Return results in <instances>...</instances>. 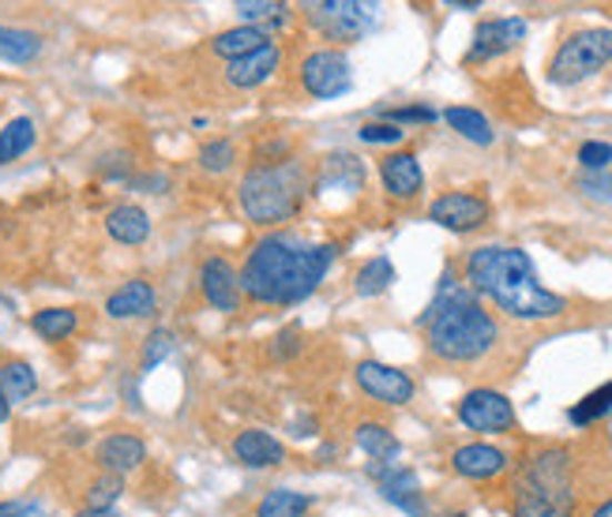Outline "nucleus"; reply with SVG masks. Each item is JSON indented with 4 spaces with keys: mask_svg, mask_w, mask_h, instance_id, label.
Returning <instances> with one entry per match:
<instances>
[{
    "mask_svg": "<svg viewBox=\"0 0 612 517\" xmlns=\"http://www.w3.org/2000/svg\"><path fill=\"white\" fill-rule=\"evenodd\" d=\"M339 258V244H309L293 233L260 236L237 271L241 296L271 307H293L320 290Z\"/></svg>",
    "mask_w": 612,
    "mask_h": 517,
    "instance_id": "1",
    "label": "nucleus"
},
{
    "mask_svg": "<svg viewBox=\"0 0 612 517\" xmlns=\"http://www.w3.org/2000/svg\"><path fill=\"white\" fill-rule=\"evenodd\" d=\"M466 290L485 296L500 307L508 320L519 323H549L568 312V301L541 285L538 266L522 247L515 244H481L462 258Z\"/></svg>",
    "mask_w": 612,
    "mask_h": 517,
    "instance_id": "2",
    "label": "nucleus"
},
{
    "mask_svg": "<svg viewBox=\"0 0 612 517\" xmlns=\"http://www.w3.org/2000/svg\"><path fill=\"white\" fill-rule=\"evenodd\" d=\"M418 326L424 331V349L443 364H478L500 345V323L459 282L455 266L443 271L437 296L421 312Z\"/></svg>",
    "mask_w": 612,
    "mask_h": 517,
    "instance_id": "3",
    "label": "nucleus"
},
{
    "mask_svg": "<svg viewBox=\"0 0 612 517\" xmlns=\"http://www.w3.org/2000/svg\"><path fill=\"white\" fill-rule=\"evenodd\" d=\"M304 195H309V169L301 162L252 165L237 184V203H241L244 217L260 229H274L298 217Z\"/></svg>",
    "mask_w": 612,
    "mask_h": 517,
    "instance_id": "4",
    "label": "nucleus"
},
{
    "mask_svg": "<svg viewBox=\"0 0 612 517\" xmlns=\"http://www.w3.org/2000/svg\"><path fill=\"white\" fill-rule=\"evenodd\" d=\"M575 514V480H571V450L545 446L519 469L511 517H571Z\"/></svg>",
    "mask_w": 612,
    "mask_h": 517,
    "instance_id": "5",
    "label": "nucleus"
},
{
    "mask_svg": "<svg viewBox=\"0 0 612 517\" xmlns=\"http://www.w3.org/2000/svg\"><path fill=\"white\" fill-rule=\"evenodd\" d=\"M612 64V31L609 27H586V31L568 34L556 45L549 61V83L556 87H575L598 75L601 68Z\"/></svg>",
    "mask_w": 612,
    "mask_h": 517,
    "instance_id": "6",
    "label": "nucleus"
},
{
    "mask_svg": "<svg viewBox=\"0 0 612 517\" xmlns=\"http://www.w3.org/2000/svg\"><path fill=\"white\" fill-rule=\"evenodd\" d=\"M301 12L331 42H358L380 23V4H361V0H320V4H304Z\"/></svg>",
    "mask_w": 612,
    "mask_h": 517,
    "instance_id": "7",
    "label": "nucleus"
},
{
    "mask_svg": "<svg viewBox=\"0 0 612 517\" xmlns=\"http://www.w3.org/2000/svg\"><path fill=\"white\" fill-rule=\"evenodd\" d=\"M304 94L315 102H331L353 91V68L342 49H312L298 68Z\"/></svg>",
    "mask_w": 612,
    "mask_h": 517,
    "instance_id": "8",
    "label": "nucleus"
},
{
    "mask_svg": "<svg viewBox=\"0 0 612 517\" xmlns=\"http://www.w3.org/2000/svg\"><path fill=\"white\" fill-rule=\"evenodd\" d=\"M462 427L481 435H508L515 432V405H511L508 394L489 391V386H478V391L462 394V402L455 405Z\"/></svg>",
    "mask_w": 612,
    "mask_h": 517,
    "instance_id": "9",
    "label": "nucleus"
},
{
    "mask_svg": "<svg viewBox=\"0 0 612 517\" xmlns=\"http://www.w3.org/2000/svg\"><path fill=\"white\" fill-rule=\"evenodd\" d=\"M489 199L478 192H443L429 203V222L451 229V233H478L481 225H489Z\"/></svg>",
    "mask_w": 612,
    "mask_h": 517,
    "instance_id": "10",
    "label": "nucleus"
},
{
    "mask_svg": "<svg viewBox=\"0 0 612 517\" xmlns=\"http://www.w3.org/2000/svg\"><path fill=\"white\" fill-rule=\"evenodd\" d=\"M353 383L361 386L364 397H372V402L380 405H391V409H399V405H410L413 394H418V386L402 367H391V364H380V361H361L353 367Z\"/></svg>",
    "mask_w": 612,
    "mask_h": 517,
    "instance_id": "11",
    "label": "nucleus"
},
{
    "mask_svg": "<svg viewBox=\"0 0 612 517\" xmlns=\"http://www.w3.org/2000/svg\"><path fill=\"white\" fill-rule=\"evenodd\" d=\"M519 42H526V19L522 16H503V19H481L478 31H473L466 64H485L496 57L511 53Z\"/></svg>",
    "mask_w": 612,
    "mask_h": 517,
    "instance_id": "12",
    "label": "nucleus"
},
{
    "mask_svg": "<svg viewBox=\"0 0 612 517\" xmlns=\"http://www.w3.org/2000/svg\"><path fill=\"white\" fill-rule=\"evenodd\" d=\"M369 476L380 480V495L391 506H399L402 514L410 517H429V506H424L421 495V480L413 469H402V465H388V462H369Z\"/></svg>",
    "mask_w": 612,
    "mask_h": 517,
    "instance_id": "13",
    "label": "nucleus"
},
{
    "mask_svg": "<svg viewBox=\"0 0 612 517\" xmlns=\"http://www.w3.org/2000/svg\"><path fill=\"white\" fill-rule=\"evenodd\" d=\"M200 293L203 301L222 315L241 312V282H237V266L225 255H207L200 266Z\"/></svg>",
    "mask_w": 612,
    "mask_h": 517,
    "instance_id": "14",
    "label": "nucleus"
},
{
    "mask_svg": "<svg viewBox=\"0 0 612 517\" xmlns=\"http://www.w3.org/2000/svg\"><path fill=\"white\" fill-rule=\"evenodd\" d=\"M94 462L102 473L128 476L147 462V443L136 432H110L94 443Z\"/></svg>",
    "mask_w": 612,
    "mask_h": 517,
    "instance_id": "15",
    "label": "nucleus"
},
{
    "mask_svg": "<svg viewBox=\"0 0 612 517\" xmlns=\"http://www.w3.org/2000/svg\"><path fill=\"white\" fill-rule=\"evenodd\" d=\"M380 181L388 187L391 199L410 203L424 192V169L413 151H391L388 158H380Z\"/></svg>",
    "mask_w": 612,
    "mask_h": 517,
    "instance_id": "16",
    "label": "nucleus"
},
{
    "mask_svg": "<svg viewBox=\"0 0 612 517\" xmlns=\"http://www.w3.org/2000/svg\"><path fill=\"white\" fill-rule=\"evenodd\" d=\"M279 68H282V49L268 45V49H260V53L225 61V83H230L233 91H255V87H263L268 79H274Z\"/></svg>",
    "mask_w": 612,
    "mask_h": 517,
    "instance_id": "17",
    "label": "nucleus"
},
{
    "mask_svg": "<svg viewBox=\"0 0 612 517\" xmlns=\"http://www.w3.org/2000/svg\"><path fill=\"white\" fill-rule=\"evenodd\" d=\"M508 465H511L508 450H500L492 443H466L451 454V469L466 476V480H492V476L508 473Z\"/></svg>",
    "mask_w": 612,
    "mask_h": 517,
    "instance_id": "18",
    "label": "nucleus"
},
{
    "mask_svg": "<svg viewBox=\"0 0 612 517\" xmlns=\"http://www.w3.org/2000/svg\"><path fill=\"white\" fill-rule=\"evenodd\" d=\"M158 312V293L151 282H143V277H132V282H124L121 290H113L106 296V315L110 320H151Z\"/></svg>",
    "mask_w": 612,
    "mask_h": 517,
    "instance_id": "19",
    "label": "nucleus"
},
{
    "mask_svg": "<svg viewBox=\"0 0 612 517\" xmlns=\"http://www.w3.org/2000/svg\"><path fill=\"white\" fill-rule=\"evenodd\" d=\"M233 457L249 469H279L285 462V446L263 427H244L233 439Z\"/></svg>",
    "mask_w": 612,
    "mask_h": 517,
    "instance_id": "20",
    "label": "nucleus"
},
{
    "mask_svg": "<svg viewBox=\"0 0 612 517\" xmlns=\"http://www.w3.org/2000/svg\"><path fill=\"white\" fill-rule=\"evenodd\" d=\"M106 233L121 247H140L151 241V214H147L140 203H117L113 211L106 214Z\"/></svg>",
    "mask_w": 612,
    "mask_h": 517,
    "instance_id": "21",
    "label": "nucleus"
},
{
    "mask_svg": "<svg viewBox=\"0 0 612 517\" xmlns=\"http://www.w3.org/2000/svg\"><path fill=\"white\" fill-rule=\"evenodd\" d=\"M274 45V38L263 31V27H241L237 23L233 31H222L211 38V53L222 57V61H237V57L260 53V49Z\"/></svg>",
    "mask_w": 612,
    "mask_h": 517,
    "instance_id": "22",
    "label": "nucleus"
},
{
    "mask_svg": "<svg viewBox=\"0 0 612 517\" xmlns=\"http://www.w3.org/2000/svg\"><path fill=\"white\" fill-rule=\"evenodd\" d=\"M364 184V165L358 154H331L328 162H323V173L315 176L312 192H328V187H339V192H358Z\"/></svg>",
    "mask_w": 612,
    "mask_h": 517,
    "instance_id": "23",
    "label": "nucleus"
},
{
    "mask_svg": "<svg viewBox=\"0 0 612 517\" xmlns=\"http://www.w3.org/2000/svg\"><path fill=\"white\" fill-rule=\"evenodd\" d=\"M237 19L241 27H263V31H279V27H290L293 23V8L282 4V0H237L233 4Z\"/></svg>",
    "mask_w": 612,
    "mask_h": 517,
    "instance_id": "24",
    "label": "nucleus"
},
{
    "mask_svg": "<svg viewBox=\"0 0 612 517\" xmlns=\"http://www.w3.org/2000/svg\"><path fill=\"white\" fill-rule=\"evenodd\" d=\"M42 34L34 31H23V27H4L0 23V61L8 64H31L42 57Z\"/></svg>",
    "mask_w": 612,
    "mask_h": 517,
    "instance_id": "25",
    "label": "nucleus"
},
{
    "mask_svg": "<svg viewBox=\"0 0 612 517\" xmlns=\"http://www.w3.org/2000/svg\"><path fill=\"white\" fill-rule=\"evenodd\" d=\"M353 443L361 446L364 454L372 457V462H394V457L402 454V443L394 439V432L388 424H377V420H361L358 432H353Z\"/></svg>",
    "mask_w": 612,
    "mask_h": 517,
    "instance_id": "26",
    "label": "nucleus"
},
{
    "mask_svg": "<svg viewBox=\"0 0 612 517\" xmlns=\"http://www.w3.org/2000/svg\"><path fill=\"white\" fill-rule=\"evenodd\" d=\"M443 121L451 124V132H459L466 143H478V146H492V139H496V132H492L489 116L481 113V109H470V105H451L443 109Z\"/></svg>",
    "mask_w": 612,
    "mask_h": 517,
    "instance_id": "27",
    "label": "nucleus"
},
{
    "mask_svg": "<svg viewBox=\"0 0 612 517\" xmlns=\"http://www.w3.org/2000/svg\"><path fill=\"white\" fill-rule=\"evenodd\" d=\"M38 143V128L31 116H16L0 128V165H12L23 154H31Z\"/></svg>",
    "mask_w": 612,
    "mask_h": 517,
    "instance_id": "28",
    "label": "nucleus"
},
{
    "mask_svg": "<svg viewBox=\"0 0 612 517\" xmlns=\"http://www.w3.org/2000/svg\"><path fill=\"white\" fill-rule=\"evenodd\" d=\"M315 506L312 495L293 491V487H271L255 506V517H304Z\"/></svg>",
    "mask_w": 612,
    "mask_h": 517,
    "instance_id": "29",
    "label": "nucleus"
},
{
    "mask_svg": "<svg viewBox=\"0 0 612 517\" xmlns=\"http://www.w3.org/2000/svg\"><path fill=\"white\" fill-rule=\"evenodd\" d=\"M38 391V372L27 361H4L0 364V394L8 405H19Z\"/></svg>",
    "mask_w": 612,
    "mask_h": 517,
    "instance_id": "30",
    "label": "nucleus"
},
{
    "mask_svg": "<svg viewBox=\"0 0 612 517\" xmlns=\"http://www.w3.org/2000/svg\"><path fill=\"white\" fill-rule=\"evenodd\" d=\"M31 331L42 337V342H64L79 331V315L72 307H42V312L31 315Z\"/></svg>",
    "mask_w": 612,
    "mask_h": 517,
    "instance_id": "31",
    "label": "nucleus"
},
{
    "mask_svg": "<svg viewBox=\"0 0 612 517\" xmlns=\"http://www.w3.org/2000/svg\"><path fill=\"white\" fill-rule=\"evenodd\" d=\"M391 282H394V263L388 255H372L369 263H361V271L353 274V293L380 296L391 290Z\"/></svg>",
    "mask_w": 612,
    "mask_h": 517,
    "instance_id": "32",
    "label": "nucleus"
},
{
    "mask_svg": "<svg viewBox=\"0 0 612 517\" xmlns=\"http://www.w3.org/2000/svg\"><path fill=\"white\" fill-rule=\"evenodd\" d=\"M609 413H612V379H609V383H601L598 391H590L586 397H582V402L571 405L568 420L575 424V427H590V424L605 420Z\"/></svg>",
    "mask_w": 612,
    "mask_h": 517,
    "instance_id": "33",
    "label": "nucleus"
},
{
    "mask_svg": "<svg viewBox=\"0 0 612 517\" xmlns=\"http://www.w3.org/2000/svg\"><path fill=\"white\" fill-rule=\"evenodd\" d=\"M124 495V476L113 473H98L91 484H87L83 495V510H113V503Z\"/></svg>",
    "mask_w": 612,
    "mask_h": 517,
    "instance_id": "34",
    "label": "nucleus"
},
{
    "mask_svg": "<svg viewBox=\"0 0 612 517\" xmlns=\"http://www.w3.org/2000/svg\"><path fill=\"white\" fill-rule=\"evenodd\" d=\"M173 349H177V334L170 331V326H154V331L147 334V342H143L140 367L143 372H151V367H158L162 361H170Z\"/></svg>",
    "mask_w": 612,
    "mask_h": 517,
    "instance_id": "35",
    "label": "nucleus"
},
{
    "mask_svg": "<svg viewBox=\"0 0 612 517\" xmlns=\"http://www.w3.org/2000/svg\"><path fill=\"white\" fill-rule=\"evenodd\" d=\"M237 162V146L230 139H211V143L200 146V169L203 173H225Z\"/></svg>",
    "mask_w": 612,
    "mask_h": 517,
    "instance_id": "36",
    "label": "nucleus"
},
{
    "mask_svg": "<svg viewBox=\"0 0 612 517\" xmlns=\"http://www.w3.org/2000/svg\"><path fill=\"white\" fill-rule=\"evenodd\" d=\"M377 121H388L394 128H402V124H437L440 113L432 105H399V109H383Z\"/></svg>",
    "mask_w": 612,
    "mask_h": 517,
    "instance_id": "37",
    "label": "nucleus"
},
{
    "mask_svg": "<svg viewBox=\"0 0 612 517\" xmlns=\"http://www.w3.org/2000/svg\"><path fill=\"white\" fill-rule=\"evenodd\" d=\"M358 139L361 143H372V146H399L407 139V128H394L388 121H369L358 128Z\"/></svg>",
    "mask_w": 612,
    "mask_h": 517,
    "instance_id": "38",
    "label": "nucleus"
},
{
    "mask_svg": "<svg viewBox=\"0 0 612 517\" xmlns=\"http://www.w3.org/2000/svg\"><path fill=\"white\" fill-rule=\"evenodd\" d=\"M579 165L586 173H605L612 165V143H601V139H590V143L579 146Z\"/></svg>",
    "mask_w": 612,
    "mask_h": 517,
    "instance_id": "39",
    "label": "nucleus"
},
{
    "mask_svg": "<svg viewBox=\"0 0 612 517\" xmlns=\"http://www.w3.org/2000/svg\"><path fill=\"white\" fill-rule=\"evenodd\" d=\"M0 517H49V506L34 495H19V499L0 503Z\"/></svg>",
    "mask_w": 612,
    "mask_h": 517,
    "instance_id": "40",
    "label": "nucleus"
},
{
    "mask_svg": "<svg viewBox=\"0 0 612 517\" xmlns=\"http://www.w3.org/2000/svg\"><path fill=\"white\" fill-rule=\"evenodd\" d=\"M579 192L590 199H601V203H612V173H582L579 176Z\"/></svg>",
    "mask_w": 612,
    "mask_h": 517,
    "instance_id": "41",
    "label": "nucleus"
},
{
    "mask_svg": "<svg viewBox=\"0 0 612 517\" xmlns=\"http://www.w3.org/2000/svg\"><path fill=\"white\" fill-rule=\"evenodd\" d=\"M586 517H612V495H609V499H605V503H598V506H594V510H590Z\"/></svg>",
    "mask_w": 612,
    "mask_h": 517,
    "instance_id": "42",
    "label": "nucleus"
},
{
    "mask_svg": "<svg viewBox=\"0 0 612 517\" xmlns=\"http://www.w3.org/2000/svg\"><path fill=\"white\" fill-rule=\"evenodd\" d=\"M76 517H121V514H117V506H113V510H79Z\"/></svg>",
    "mask_w": 612,
    "mask_h": 517,
    "instance_id": "43",
    "label": "nucleus"
},
{
    "mask_svg": "<svg viewBox=\"0 0 612 517\" xmlns=\"http://www.w3.org/2000/svg\"><path fill=\"white\" fill-rule=\"evenodd\" d=\"M8 416H12V405H8V402H4V394H0V424H4Z\"/></svg>",
    "mask_w": 612,
    "mask_h": 517,
    "instance_id": "44",
    "label": "nucleus"
},
{
    "mask_svg": "<svg viewBox=\"0 0 612 517\" xmlns=\"http://www.w3.org/2000/svg\"><path fill=\"white\" fill-rule=\"evenodd\" d=\"M443 517H466V514H443Z\"/></svg>",
    "mask_w": 612,
    "mask_h": 517,
    "instance_id": "45",
    "label": "nucleus"
}]
</instances>
